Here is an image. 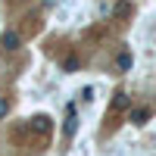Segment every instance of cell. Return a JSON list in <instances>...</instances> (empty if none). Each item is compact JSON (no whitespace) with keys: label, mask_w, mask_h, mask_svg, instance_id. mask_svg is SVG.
<instances>
[{"label":"cell","mask_w":156,"mask_h":156,"mask_svg":"<svg viewBox=\"0 0 156 156\" xmlns=\"http://www.w3.org/2000/svg\"><path fill=\"white\" fill-rule=\"evenodd\" d=\"M75 131H78V112H75V103H69V106H66V125H62V134L75 137Z\"/></svg>","instance_id":"cell-1"},{"label":"cell","mask_w":156,"mask_h":156,"mask_svg":"<svg viewBox=\"0 0 156 156\" xmlns=\"http://www.w3.org/2000/svg\"><path fill=\"white\" fill-rule=\"evenodd\" d=\"M0 47H3V50H19V47H22V34H19L16 28L3 31V34H0Z\"/></svg>","instance_id":"cell-2"},{"label":"cell","mask_w":156,"mask_h":156,"mask_svg":"<svg viewBox=\"0 0 156 156\" xmlns=\"http://www.w3.org/2000/svg\"><path fill=\"white\" fill-rule=\"evenodd\" d=\"M128 119H131V125H144V122L150 119V106H137V109H131V115H128Z\"/></svg>","instance_id":"cell-3"},{"label":"cell","mask_w":156,"mask_h":156,"mask_svg":"<svg viewBox=\"0 0 156 156\" xmlns=\"http://www.w3.org/2000/svg\"><path fill=\"white\" fill-rule=\"evenodd\" d=\"M31 125H34V131H37V134H50V115H34Z\"/></svg>","instance_id":"cell-4"},{"label":"cell","mask_w":156,"mask_h":156,"mask_svg":"<svg viewBox=\"0 0 156 156\" xmlns=\"http://www.w3.org/2000/svg\"><path fill=\"white\" fill-rule=\"evenodd\" d=\"M115 66H119V72H128V69L134 66V56L128 53V50H122V53H119V59H115Z\"/></svg>","instance_id":"cell-5"},{"label":"cell","mask_w":156,"mask_h":156,"mask_svg":"<svg viewBox=\"0 0 156 156\" xmlns=\"http://www.w3.org/2000/svg\"><path fill=\"white\" fill-rule=\"evenodd\" d=\"M128 12H131V3H128V0H119V3H115V12H112V16H115V19H125Z\"/></svg>","instance_id":"cell-6"},{"label":"cell","mask_w":156,"mask_h":156,"mask_svg":"<svg viewBox=\"0 0 156 156\" xmlns=\"http://www.w3.org/2000/svg\"><path fill=\"white\" fill-rule=\"evenodd\" d=\"M125 106H128V94H125V90H119L115 100H112V109H125Z\"/></svg>","instance_id":"cell-7"},{"label":"cell","mask_w":156,"mask_h":156,"mask_svg":"<svg viewBox=\"0 0 156 156\" xmlns=\"http://www.w3.org/2000/svg\"><path fill=\"white\" fill-rule=\"evenodd\" d=\"M78 69V59L75 56H66V59H62V72H75Z\"/></svg>","instance_id":"cell-8"},{"label":"cell","mask_w":156,"mask_h":156,"mask_svg":"<svg viewBox=\"0 0 156 156\" xmlns=\"http://www.w3.org/2000/svg\"><path fill=\"white\" fill-rule=\"evenodd\" d=\"M6 112H9V103H6L3 97H0V119H3V115H6Z\"/></svg>","instance_id":"cell-9"}]
</instances>
